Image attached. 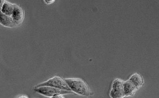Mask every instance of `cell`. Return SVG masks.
I'll list each match as a JSON object with an SVG mask.
<instances>
[{
  "label": "cell",
  "instance_id": "6da1fadb",
  "mask_svg": "<svg viewBox=\"0 0 159 98\" xmlns=\"http://www.w3.org/2000/svg\"><path fill=\"white\" fill-rule=\"evenodd\" d=\"M64 80L72 92L83 96L90 95L89 87L82 79L79 78H68L65 79Z\"/></svg>",
  "mask_w": 159,
  "mask_h": 98
},
{
  "label": "cell",
  "instance_id": "7a4b0ae2",
  "mask_svg": "<svg viewBox=\"0 0 159 98\" xmlns=\"http://www.w3.org/2000/svg\"><path fill=\"white\" fill-rule=\"evenodd\" d=\"M42 86H48V87H54V88L72 92L65 80L58 76H55L45 82L38 84L34 87V88L42 87Z\"/></svg>",
  "mask_w": 159,
  "mask_h": 98
},
{
  "label": "cell",
  "instance_id": "3957f363",
  "mask_svg": "<svg viewBox=\"0 0 159 98\" xmlns=\"http://www.w3.org/2000/svg\"><path fill=\"white\" fill-rule=\"evenodd\" d=\"M34 91L39 94L49 97H52L60 94L62 95L72 93L71 91L63 90L48 86H42L34 88Z\"/></svg>",
  "mask_w": 159,
  "mask_h": 98
},
{
  "label": "cell",
  "instance_id": "277c9868",
  "mask_svg": "<svg viewBox=\"0 0 159 98\" xmlns=\"http://www.w3.org/2000/svg\"><path fill=\"white\" fill-rule=\"evenodd\" d=\"M124 81L120 79H116L112 83L110 95L111 98H123L125 96L124 91Z\"/></svg>",
  "mask_w": 159,
  "mask_h": 98
},
{
  "label": "cell",
  "instance_id": "5b68a950",
  "mask_svg": "<svg viewBox=\"0 0 159 98\" xmlns=\"http://www.w3.org/2000/svg\"><path fill=\"white\" fill-rule=\"evenodd\" d=\"M11 17L17 25L21 23L24 18V12L23 9L20 7L15 4Z\"/></svg>",
  "mask_w": 159,
  "mask_h": 98
},
{
  "label": "cell",
  "instance_id": "8992f818",
  "mask_svg": "<svg viewBox=\"0 0 159 98\" xmlns=\"http://www.w3.org/2000/svg\"><path fill=\"white\" fill-rule=\"evenodd\" d=\"M0 24L8 28L16 27L17 24L15 22L11 16H8L3 14L0 11Z\"/></svg>",
  "mask_w": 159,
  "mask_h": 98
},
{
  "label": "cell",
  "instance_id": "52a82bcc",
  "mask_svg": "<svg viewBox=\"0 0 159 98\" xmlns=\"http://www.w3.org/2000/svg\"><path fill=\"white\" fill-rule=\"evenodd\" d=\"M123 87L125 96H129L133 95L137 89H138L134 84L129 79L126 82H124Z\"/></svg>",
  "mask_w": 159,
  "mask_h": 98
},
{
  "label": "cell",
  "instance_id": "ba28073f",
  "mask_svg": "<svg viewBox=\"0 0 159 98\" xmlns=\"http://www.w3.org/2000/svg\"><path fill=\"white\" fill-rule=\"evenodd\" d=\"M15 4L5 1L2 9L0 10L3 14L8 16H11L12 15Z\"/></svg>",
  "mask_w": 159,
  "mask_h": 98
},
{
  "label": "cell",
  "instance_id": "9c48e42d",
  "mask_svg": "<svg viewBox=\"0 0 159 98\" xmlns=\"http://www.w3.org/2000/svg\"><path fill=\"white\" fill-rule=\"evenodd\" d=\"M129 80L134 84L137 89L140 88L143 83L142 77L137 73L132 75L130 78Z\"/></svg>",
  "mask_w": 159,
  "mask_h": 98
},
{
  "label": "cell",
  "instance_id": "30bf717a",
  "mask_svg": "<svg viewBox=\"0 0 159 98\" xmlns=\"http://www.w3.org/2000/svg\"><path fill=\"white\" fill-rule=\"evenodd\" d=\"M44 2H45V3H47V4H51L54 3L55 1H53V0H45Z\"/></svg>",
  "mask_w": 159,
  "mask_h": 98
},
{
  "label": "cell",
  "instance_id": "8fae6325",
  "mask_svg": "<svg viewBox=\"0 0 159 98\" xmlns=\"http://www.w3.org/2000/svg\"><path fill=\"white\" fill-rule=\"evenodd\" d=\"M51 98H65L61 94H60V95H57L55 96L52 97Z\"/></svg>",
  "mask_w": 159,
  "mask_h": 98
},
{
  "label": "cell",
  "instance_id": "7c38bea8",
  "mask_svg": "<svg viewBox=\"0 0 159 98\" xmlns=\"http://www.w3.org/2000/svg\"><path fill=\"white\" fill-rule=\"evenodd\" d=\"M4 2H5V1H0V10H1L2 6L4 4Z\"/></svg>",
  "mask_w": 159,
  "mask_h": 98
},
{
  "label": "cell",
  "instance_id": "4fadbf2b",
  "mask_svg": "<svg viewBox=\"0 0 159 98\" xmlns=\"http://www.w3.org/2000/svg\"><path fill=\"white\" fill-rule=\"evenodd\" d=\"M17 98H29L27 96L25 95H20L17 97Z\"/></svg>",
  "mask_w": 159,
  "mask_h": 98
}]
</instances>
